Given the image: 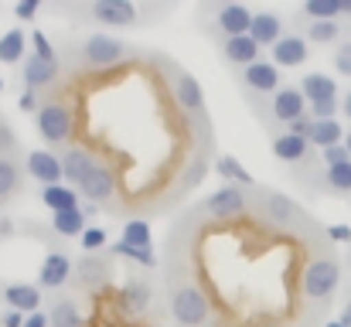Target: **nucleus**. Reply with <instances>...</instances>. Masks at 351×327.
I'll return each mask as SVG.
<instances>
[{
    "mask_svg": "<svg viewBox=\"0 0 351 327\" xmlns=\"http://www.w3.org/2000/svg\"><path fill=\"white\" fill-rule=\"evenodd\" d=\"M331 62H335V72H338V75L351 79V38H348V41H341V45L335 48Z\"/></svg>",
    "mask_w": 351,
    "mask_h": 327,
    "instance_id": "nucleus-40",
    "label": "nucleus"
},
{
    "mask_svg": "<svg viewBox=\"0 0 351 327\" xmlns=\"http://www.w3.org/2000/svg\"><path fill=\"white\" fill-rule=\"evenodd\" d=\"M72 280H75V263H72V256H69L65 249H51V252L41 259L34 283H38L41 290H65Z\"/></svg>",
    "mask_w": 351,
    "mask_h": 327,
    "instance_id": "nucleus-7",
    "label": "nucleus"
},
{
    "mask_svg": "<svg viewBox=\"0 0 351 327\" xmlns=\"http://www.w3.org/2000/svg\"><path fill=\"white\" fill-rule=\"evenodd\" d=\"M307 143H311V147H317V150L338 147V143H345V126H341L338 119H314Z\"/></svg>",
    "mask_w": 351,
    "mask_h": 327,
    "instance_id": "nucleus-27",
    "label": "nucleus"
},
{
    "mask_svg": "<svg viewBox=\"0 0 351 327\" xmlns=\"http://www.w3.org/2000/svg\"><path fill=\"white\" fill-rule=\"evenodd\" d=\"M0 304L7 311H17V314H38L41 304H45V290L38 283H3L0 287Z\"/></svg>",
    "mask_w": 351,
    "mask_h": 327,
    "instance_id": "nucleus-11",
    "label": "nucleus"
},
{
    "mask_svg": "<svg viewBox=\"0 0 351 327\" xmlns=\"http://www.w3.org/2000/svg\"><path fill=\"white\" fill-rule=\"evenodd\" d=\"M3 86H7V82H3V75H0V93H3Z\"/></svg>",
    "mask_w": 351,
    "mask_h": 327,
    "instance_id": "nucleus-55",
    "label": "nucleus"
},
{
    "mask_svg": "<svg viewBox=\"0 0 351 327\" xmlns=\"http://www.w3.org/2000/svg\"><path fill=\"white\" fill-rule=\"evenodd\" d=\"M338 321H341V324H348V327H351V300H348V304H345V311H341V317H338Z\"/></svg>",
    "mask_w": 351,
    "mask_h": 327,
    "instance_id": "nucleus-51",
    "label": "nucleus"
},
{
    "mask_svg": "<svg viewBox=\"0 0 351 327\" xmlns=\"http://www.w3.org/2000/svg\"><path fill=\"white\" fill-rule=\"evenodd\" d=\"M345 147H348V154H351V130L345 133Z\"/></svg>",
    "mask_w": 351,
    "mask_h": 327,
    "instance_id": "nucleus-53",
    "label": "nucleus"
},
{
    "mask_svg": "<svg viewBox=\"0 0 351 327\" xmlns=\"http://www.w3.org/2000/svg\"><path fill=\"white\" fill-rule=\"evenodd\" d=\"M117 304H119V311H123L126 317H143V314L150 311V304H154V287H150V280H143V276H130V280L119 287Z\"/></svg>",
    "mask_w": 351,
    "mask_h": 327,
    "instance_id": "nucleus-13",
    "label": "nucleus"
},
{
    "mask_svg": "<svg viewBox=\"0 0 351 327\" xmlns=\"http://www.w3.org/2000/svg\"><path fill=\"white\" fill-rule=\"evenodd\" d=\"M75 280L82 290H99L110 283V256H82L75 263Z\"/></svg>",
    "mask_w": 351,
    "mask_h": 327,
    "instance_id": "nucleus-22",
    "label": "nucleus"
},
{
    "mask_svg": "<svg viewBox=\"0 0 351 327\" xmlns=\"http://www.w3.org/2000/svg\"><path fill=\"white\" fill-rule=\"evenodd\" d=\"M0 324L3 327H24V314H17V311H3Z\"/></svg>",
    "mask_w": 351,
    "mask_h": 327,
    "instance_id": "nucleus-47",
    "label": "nucleus"
},
{
    "mask_svg": "<svg viewBox=\"0 0 351 327\" xmlns=\"http://www.w3.org/2000/svg\"><path fill=\"white\" fill-rule=\"evenodd\" d=\"M27 58V31L24 27H10L0 34V62L3 65H24Z\"/></svg>",
    "mask_w": 351,
    "mask_h": 327,
    "instance_id": "nucleus-26",
    "label": "nucleus"
},
{
    "mask_svg": "<svg viewBox=\"0 0 351 327\" xmlns=\"http://www.w3.org/2000/svg\"><path fill=\"white\" fill-rule=\"evenodd\" d=\"M79 245L86 256H99L103 249H110V232L103 225H89L82 235H79Z\"/></svg>",
    "mask_w": 351,
    "mask_h": 327,
    "instance_id": "nucleus-36",
    "label": "nucleus"
},
{
    "mask_svg": "<svg viewBox=\"0 0 351 327\" xmlns=\"http://www.w3.org/2000/svg\"><path fill=\"white\" fill-rule=\"evenodd\" d=\"M311 58V45L304 41V34H283L273 48H269V62L283 72V69H300Z\"/></svg>",
    "mask_w": 351,
    "mask_h": 327,
    "instance_id": "nucleus-16",
    "label": "nucleus"
},
{
    "mask_svg": "<svg viewBox=\"0 0 351 327\" xmlns=\"http://www.w3.org/2000/svg\"><path fill=\"white\" fill-rule=\"evenodd\" d=\"M41 205L51 208V215H55V212H72V208H82V195L62 181V184L41 188Z\"/></svg>",
    "mask_w": 351,
    "mask_h": 327,
    "instance_id": "nucleus-25",
    "label": "nucleus"
},
{
    "mask_svg": "<svg viewBox=\"0 0 351 327\" xmlns=\"http://www.w3.org/2000/svg\"><path fill=\"white\" fill-rule=\"evenodd\" d=\"M245 208H249V195H245V188H235V184H222L219 191H212L202 202V212L208 218H235Z\"/></svg>",
    "mask_w": 351,
    "mask_h": 327,
    "instance_id": "nucleus-9",
    "label": "nucleus"
},
{
    "mask_svg": "<svg viewBox=\"0 0 351 327\" xmlns=\"http://www.w3.org/2000/svg\"><path fill=\"white\" fill-rule=\"evenodd\" d=\"M79 195H82L86 202H93V205H106V202L117 195V174H113V167L96 164L93 174L79 184Z\"/></svg>",
    "mask_w": 351,
    "mask_h": 327,
    "instance_id": "nucleus-18",
    "label": "nucleus"
},
{
    "mask_svg": "<svg viewBox=\"0 0 351 327\" xmlns=\"http://www.w3.org/2000/svg\"><path fill=\"white\" fill-rule=\"evenodd\" d=\"M252 14L256 10H249L245 3H219L215 14H212V27L222 34V41L226 38H242L252 27Z\"/></svg>",
    "mask_w": 351,
    "mask_h": 327,
    "instance_id": "nucleus-12",
    "label": "nucleus"
},
{
    "mask_svg": "<svg viewBox=\"0 0 351 327\" xmlns=\"http://www.w3.org/2000/svg\"><path fill=\"white\" fill-rule=\"evenodd\" d=\"M99 160L93 157V150L89 147H79V143H72V147H65L62 150V181L69 184V188H75L79 191V184L93 174V167H96Z\"/></svg>",
    "mask_w": 351,
    "mask_h": 327,
    "instance_id": "nucleus-14",
    "label": "nucleus"
},
{
    "mask_svg": "<svg viewBox=\"0 0 351 327\" xmlns=\"http://www.w3.org/2000/svg\"><path fill=\"white\" fill-rule=\"evenodd\" d=\"M21 150V140L14 133V126L7 119H0V157H14Z\"/></svg>",
    "mask_w": 351,
    "mask_h": 327,
    "instance_id": "nucleus-39",
    "label": "nucleus"
},
{
    "mask_svg": "<svg viewBox=\"0 0 351 327\" xmlns=\"http://www.w3.org/2000/svg\"><path fill=\"white\" fill-rule=\"evenodd\" d=\"M17 109H21V112H27V116H31V112H38V109H41V96L24 89V93L17 96Z\"/></svg>",
    "mask_w": 351,
    "mask_h": 327,
    "instance_id": "nucleus-44",
    "label": "nucleus"
},
{
    "mask_svg": "<svg viewBox=\"0 0 351 327\" xmlns=\"http://www.w3.org/2000/svg\"><path fill=\"white\" fill-rule=\"evenodd\" d=\"M269 150H273V157L283 160V164H300V160H307L311 143H307L304 136H293V133H276V136L269 140Z\"/></svg>",
    "mask_w": 351,
    "mask_h": 327,
    "instance_id": "nucleus-24",
    "label": "nucleus"
},
{
    "mask_svg": "<svg viewBox=\"0 0 351 327\" xmlns=\"http://www.w3.org/2000/svg\"><path fill=\"white\" fill-rule=\"evenodd\" d=\"M311 126H314V119H311V116H300V119H293V123L287 126V133H293V136H304V140H307V136H311Z\"/></svg>",
    "mask_w": 351,
    "mask_h": 327,
    "instance_id": "nucleus-45",
    "label": "nucleus"
},
{
    "mask_svg": "<svg viewBox=\"0 0 351 327\" xmlns=\"http://www.w3.org/2000/svg\"><path fill=\"white\" fill-rule=\"evenodd\" d=\"M219 55H222V62L226 65H232V69H249V65H256L259 62V55H263V48L249 38V34H242V38H226L222 45H219Z\"/></svg>",
    "mask_w": 351,
    "mask_h": 327,
    "instance_id": "nucleus-19",
    "label": "nucleus"
},
{
    "mask_svg": "<svg viewBox=\"0 0 351 327\" xmlns=\"http://www.w3.org/2000/svg\"><path fill=\"white\" fill-rule=\"evenodd\" d=\"M106 252L117 256V259H126V263H136V266H143V269H157V252H154V249H133V245H126V242H113Z\"/></svg>",
    "mask_w": 351,
    "mask_h": 327,
    "instance_id": "nucleus-33",
    "label": "nucleus"
},
{
    "mask_svg": "<svg viewBox=\"0 0 351 327\" xmlns=\"http://www.w3.org/2000/svg\"><path fill=\"white\" fill-rule=\"evenodd\" d=\"M24 327H51V324H48V314L38 311V314H27L24 317Z\"/></svg>",
    "mask_w": 351,
    "mask_h": 327,
    "instance_id": "nucleus-48",
    "label": "nucleus"
},
{
    "mask_svg": "<svg viewBox=\"0 0 351 327\" xmlns=\"http://www.w3.org/2000/svg\"><path fill=\"white\" fill-rule=\"evenodd\" d=\"M300 96L307 99V106H317V103H328V99H338V82L324 72H307L300 79Z\"/></svg>",
    "mask_w": 351,
    "mask_h": 327,
    "instance_id": "nucleus-23",
    "label": "nucleus"
},
{
    "mask_svg": "<svg viewBox=\"0 0 351 327\" xmlns=\"http://www.w3.org/2000/svg\"><path fill=\"white\" fill-rule=\"evenodd\" d=\"M14 232H17V221L10 215H0V239H10Z\"/></svg>",
    "mask_w": 351,
    "mask_h": 327,
    "instance_id": "nucleus-49",
    "label": "nucleus"
},
{
    "mask_svg": "<svg viewBox=\"0 0 351 327\" xmlns=\"http://www.w3.org/2000/svg\"><path fill=\"white\" fill-rule=\"evenodd\" d=\"M269 116L276 119V123H283V126H290L293 119H300V116H307V99L300 96V89L297 86H283L276 96H269Z\"/></svg>",
    "mask_w": 351,
    "mask_h": 327,
    "instance_id": "nucleus-17",
    "label": "nucleus"
},
{
    "mask_svg": "<svg viewBox=\"0 0 351 327\" xmlns=\"http://www.w3.org/2000/svg\"><path fill=\"white\" fill-rule=\"evenodd\" d=\"M62 75V62L58 58H41V55H27L21 65V86L27 93H45L58 82Z\"/></svg>",
    "mask_w": 351,
    "mask_h": 327,
    "instance_id": "nucleus-8",
    "label": "nucleus"
},
{
    "mask_svg": "<svg viewBox=\"0 0 351 327\" xmlns=\"http://www.w3.org/2000/svg\"><path fill=\"white\" fill-rule=\"evenodd\" d=\"M341 34H345L341 21H307V27H304L307 45H335V41H341Z\"/></svg>",
    "mask_w": 351,
    "mask_h": 327,
    "instance_id": "nucleus-29",
    "label": "nucleus"
},
{
    "mask_svg": "<svg viewBox=\"0 0 351 327\" xmlns=\"http://www.w3.org/2000/svg\"><path fill=\"white\" fill-rule=\"evenodd\" d=\"M348 266H351V252H348Z\"/></svg>",
    "mask_w": 351,
    "mask_h": 327,
    "instance_id": "nucleus-57",
    "label": "nucleus"
},
{
    "mask_svg": "<svg viewBox=\"0 0 351 327\" xmlns=\"http://www.w3.org/2000/svg\"><path fill=\"white\" fill-rule=\"evenodd\" d=\"M263 327H283V324H263Z\"/></svg>",
    "mask_w": 351,
    "mask_h": 327,
    "instance_id": "nucleus-56",
    "label": "nucleus"
},
{
    "mask_svg": "<svg viewBox=\"0 0 351 327\" xmlns=\"http://www.w3.org/2000/svg\"><path fill=\"white\" fill-rule=\"evenodd\" d=\"M341 112H345V116L351 119V89L345 93V99H341Z\"/></svg>",
    "mask_w": 351,
    "mask_h": 327,
    "instance_id": "nucleus-50",
    "label": "nucleus"
},
{
    "mask_svg": "<svg viewBox=\"0 0 351 327\" xmlns=\"http://www.w3.org/2000/svg\"><path fill=\"white\" fill-rule=\"evenodd\" d=\"M338 99H328V103H317V106H307L311 119H338Z\"/></svg>",
    "mask_w": 351,
    "mask_h": 327,
    "instance_id": "nucleus-43",
    "label": "nucleus"
},
{
    "mask_svg": "<svg viewBox=\"0 0 351 327\" xmlns=\"http://www.w3.org/2000/svg\"><path fill=\"white\" fill-rule=\"evenodd\" d=\"M119 242L133 245V249H154V232H150V221L147 218H130L119 232Z\"/></svg>",
    "mask_w": 351,
    "mask_h": 327,
    "instance_id": "nucleus-32",
    "label": "nucleus"
},
{
    "mask_svg": "<svg viewBox=\"0 0 351 327\" xmlns=\"http://www.w3.org/2000/svg\"><path fill=\"white\" fill-rule=\"evenodd\" d=\"M345 160H351V154H348V147H345V143L321 150V164H324V167H338V164H345Z\"/></svg>",
    "mask_w": 351,
    "mask_h": 327,
    "instance_id": "nucleus-41",
    "label": "nucleus"
},
{
    "mask_svg": "<svg viewBox=\"0 0 351 327\" xmlns=\"http://www.w3.org/2000/svg\"><path fill=\"white\" fill-rule=\"evenodd\" d=\"M341 287V263L335 256H317L304 266L300 273V293L311 300V304H324L338 293Z\"/></svg>",
    "mask_w": 351,
    "mask_h": 327,
    "instance_id": "nucleus-1",
    "label": "nucleus"
},
{
    "mask_svg": "<svg viewBox=\"0 0 351 327\" xmlns=\"http://www.w3.org/2000/svg\"><path fill=\"white\" fill-rule=\"evenodd\" d=\"M130 55H133V48H130L126 41H119L113 34H103V31L86 34V38L79 41V62H82L86 69H93V72L117 69V65H123Z\"/></svg>",
    "mask_w": 351,
    "mask_h": 327,
    "instance_id": "nucleus-2",
    "label": "nucleus"
},
{
    "mask_svg": "<svg viewBox=\"0 0 351 327\" xmlns=\"http://www.w3.org/2000/svg\"><path fill=\"white\" fill-rule=\"evenodd\" d=\"M215 174L226 181V184H235V188H252L256 181H252V174L235 160L232 154H222L219 160H215Z\"/></svg>",
    "mask_w": 351,
    "mask_h": 327,
    "instance_id": "nucleus-30",
    "label": "nucleus"
},
{
    "mask_svg": "<svg viewBox=\"0 0 351 327\" xmlns=\"http://www.w3.org/2000/svg\"><path fill=\"white\" fill-rule=\"evenodd\" d=\"M0 205H3V202H0Z\"/></svg>",
    "mask_w": 351,
    "mask_h": 327,
    "instance_id": "nucleus-58",
    "label": "nucleus"
},
{
    "mask_svg": "<svg viewBox=\"0 0 351 327\" xmlns=\"http://www.w3.org/2000/svg\"><path fill=\"white\" fill-rule=\"evenodd\" d=\"M48 324L51 327H82V311L72 297H58L48 311Z\"/></svg>",
    "mask_w": 351,
    "mask_h": 327,
    "instance_id": "nucleus-31",
    "label": "nucleus"
},
{
    "mask_svg": "<svg viewBox=\"0 0 351 327\" xmlns=\"http://www.w3.org/2000/svg\"><path fill=\"white\" fill-rule=\"evenodd\" d=\"M328 327H348V324H341V321H331V324H328Z\"/></svg>",
    "mask_w": 351,
    "mask_h": 327,
    "instance_id": "nucleus-54",
    "label": "nucleus"
},
{
    "mask_svg": "<svg viewBox=\"0 0 351 327\" xmlns=\"http://www.w3.org/2000/svg\"><path fill=\"white\" fill-rule=\"evenodd\" d=\"M174 99L184 112H205V89L191 72H174Z\"/></svg>",
    "mask_w": 351,
    "mask_h": 327,
    "instance_id": "nucleus-21",
    "label": "nucleus"
},
{
    "mask_svg": "<svg viewBox=\"0 0 351 327\" xmlns=\"http://www.w3.org/2000/svg\"><path fill=\"white\" fill-rule=\"evenodd\" d=\"M86 228H89V218L82 215V208L55 212V215H51V232H55L58 239H79Z\"/></svg>",
    "mask_w": 351,
    "mask_h": 327,
    "instance_id": "nucleus-28",
    "label": "nucleus"
},
{
    "mask_svg": "<svg viewBox=\"0 0 351 327\" xmlns=\"http://www.w3.org/2000/svg\"><path fill=\"white\" fill-rule=\"evenodd\" d=\"M324 184L338 195H351V160L338 164V167H324Z\"/></svg>",
    "mask_w": 351,
    "mask_h": 327,
    "instance_id": "nucleus-37",
    "label": "nucleus"
},
{
    "mask_svg": "<svg viewBox=\"0 0 351 327\" xmlns=\"http://www.w3.org/2000/svg\"><path fill=\"white\" fill-rule=\"evenodd\" d=\"M31 55H41V58H55L58 48L48 41V34L41 27H31Z\"/></svg>",
    "mask_w": 351,
    "mask_h": 327,
    "instance_id": "nucleus-38",
    "label": "nucleus"
},
{
    "mask_svg": "<svg viewBox=\"0 0 351 327\" xmlns=\"http://www.w3.org/2000/svg\"><path fill=\"white\" fill-rule=\"evenodd\" d=\"M171 314L181 327H205L212 317V304H208L202 287L181 283V287L171 290Z\"/></svg>",
    "mask_w": 351,
    "mask_h": 327,
    "instance_id": "nucleus-4",
    "label": "nucleus"
},
{
    "mask_svg": "<svg viewBox=\"0 0 351 327\" xmlns=\"http://www.w3.org/2000/svg\"><path fill=\"white\" fill-rule=\"evenodd\" d=\"M328 239H331V242H345V245H348L351 242V228L348 225H331V228H328Z\"/></svg>",
    "mask_w": 351,
    "mask_h": 327,
    "instance_id": "nucleus-46",
    "label": "nucleus"
},
{
    "mask_svg": "<svg viewBox=\"0 0 351 327\" xmlns=\"http://www.w3.org/2000/svg\"><path fill=\"white\" fill-rule=\"evenodd\" d=\"M38 14H41V0H21V3L14 7V17H17V21H24V24H27V21L34 24V17H38Z\"/></svg>",
    "mask_w": 351,
    "mask_h": 327,
    "instance_id": "nucleus-42",
    "label": "nucleus"
},
{
    "mask_svg": "<svg viewBox=\"0 0 351 327\" xmlns=\"http://www.w3.org/2000/svg\"><path fill=\"white\" fill-rule=\"evenodd\" d=\"M341 17H351V0H341Z\"/></svg>",
    "mask_w": 351,
    "mask_h": 327,
    "instance_id": "nucleus-52",
    "label": "nucleus"
},
{
    "mask_svg": "<svg viewBox=\"0 0 351 327\" xmlns=\"http://www.w3.org/2000/svg\"><path fill=\"white\" fill-rule=\"evenodd\" d=\"M82 14H86L93 24H99V27H117V31H126V27H136V24H140V10H136V3H130V0H93Z\"/></svg>",
    "mask_w": 351,
    "mask_h": 327,
    "instance_id": "nucleus-6",
    "label": "nucleus"
},
{
    "mask_svg": "<svg viewBox=\"0 0 351 327\" xmlns=\"http://www.w3.org/2000/svg\"><path fill=\"white\" fill-rule=\"evenodd\" d=\"M256 212L273 228H297L304 221V212H300V205L293 198H287L283 191H269V188H263L256 195Z\"/></svg>",
    "mask_w": 351,
    "mask_h": 327,
    "instance_id": "nucleus-5",
    "label": "nucleus"
},
{
    "mask_svg": "<svg viewBox=\"0 0 351 327\" xmlns=\"http://www.w3.org/2000/svg\"><path fill=\"white\" fill-rule=\"evenodd\" d=\"M24 171H27L41 188L62 184V154H55V150H31V154L24 157Z\"/></svg>",
    "mask_w": 351,
    "mask_h": 327,
    "instance_id": "nucleus-15",
    "label": "nucleus"
},
{
    "mask_svg": "<svg viewBox=\"0 0 351 327\" xmlns=\"http://www.w3.org/2000/svg\"><path fill=\"white\" fill-rule=\"evenodd\" d=\"M249 38H252L259 48H273V45L283 38V14H276V10H256V14H252Z\"/></svg>",
    "mask_w": 351,
    "mask_h": 327,
    "instance_id": "nucleus-20",
    "label": "nucleus"
},
{
    "mask_svg": "<svg viewBox=\"0 0 351 327\" xmlns=\"http://www.w3.org/2000/svg\"><path fill=\"white\" fill-rule=\"evenodd\" d=\"M300 17H307V21H341V0H307L300 7Z\"/></svg>",
    "mask_w": 351,
    "mask_h": 327,
    "instance_id": "nucleus-34",
    "label": "nucleus"
},
{
    "mask_svg": "<svg viewBox=\"0 0 351 327\" xmlns=\"http://www.w3.org/2000/svg\"><path fill=\"white\" fill-rule=\"evenodd\" d=\"M21 191V167L14 157H0V202L14 198Z\"/></svg>",
    "mask_w": 351,
    "mask_h": 327,
    "instance_id": "nucleus-35",
    "label": "nucleus"
},
{
    "mask_svg": "<svg viewBox=\"0 0 351 327\" xmlns=\"http://www.w3.org/2000/svg\"><path fill=\"white\" fill-rule=\"evenodd\" d=\"M34 126H38V136L48 147H65L75 133V112L62 99H45L41 109L34 112Z\"/></svg>",
    "mask_w": 351,
    "mask_h": 327,
    "instance_id": "nucleus-3",
    "label": "nucleus"
},
{
    "mask_svg": "<svg viewBox=\"0 0 351 327\" xmlns=\"http://www.w3.org/2000/svg\"><path fill=\"white\" fill-rule=\"evenodd\" d=\"M239 82H242L249 93H256V96H276V93L283 89V72H280L273 62L259 58L256 65H249V69L239 72Z\"/></svg>",
    "mask_w": 351,
    "mask_h": 327,
    "instance_id": "nucleus-10",
    "label": "nucleus"
}]
</instances>
